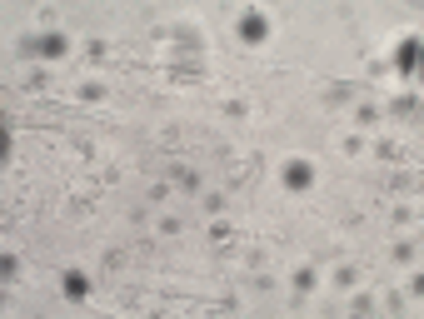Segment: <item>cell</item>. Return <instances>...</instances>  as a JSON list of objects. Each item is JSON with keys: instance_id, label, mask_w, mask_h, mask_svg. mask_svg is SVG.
<instances>
[{"instance_id": "cell-4", "label": "cell", "mask_w": 424, "mask_h": 319, "mask_svg": "<svg viewBox=\"0 0 424 319\" xmlns=\"http://www.w3.org/2000/svg\"><path fill=\"white\" fill-rule=\"evenodd\" d=\"M414 65H419V40H404V45H399V70L409 75Z\"/></svg>"}, {"instance_id": "cell-2", "label": "cell", "mask_w": 424, "mask_h": 319, "mask_svg": "<svg viewBox=\"0 0 424 319\" xmlns=\"http://www.w3.org/2000/svg\"><path fill=\"white\" fill-rule=\"evenodd\" d=\"M240 35H245L250 45H259L264 35H270V20H264V15H245V20H240Z\"/></svg>"}, {"instance_id": "cell-5", "label": "cell", "mask_w": 424, "mask_h": 319, "mask_svg": "<svg viewBox=\"0 0 424 319\" xmlns=\"http://www.w3.org/2000/svg\"><path fill=\"white\" fill-rule=\"evenodd\" d=\"M85 289H90V280H85L80 270H70V275H65V294H70V299H85Z\"/></svg>"}, {"instance_id": "cell-3", "label": "cell", "mask_w": 424, "mask_h": 319, "mask_svg": "<svg viewBox=\"0 0 424 319\" xmlns=\"http://www.w3.org/2000/svg\"><path fill=\"white\" fill-rule=\"evenodd\" d=\"M285 180H290V190H304V185H309V180H314V170H309V165H304V160H295V165H290V170H285Z\"/></svg>"}, {"instance_id": "cell-1", "label": "cell", "mask_w": 424, "mask_h": 319, "mask_svg": "<svg viewBox=\"0 0 424 319\" xmlns=\"http://www.w3.org/2000/svg\"><path fill=\"white\" fill-rule=\"evenodd\" d=\"M25 50H35V56H65V35H35V40H25Z\"/></svg>"}]
</instances>
